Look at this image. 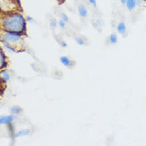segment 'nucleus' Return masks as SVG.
<instances>
[{
	"instance_id": "16",
	"label": "nucleus",
	"mask_w": 146,
	"mask_h": 146,
	"mask_svg": "<svg viewBox=\"0 0 146 146\" xmlns=\"http://www.w3.org/2000/svg\"><path fill=\"white\" fill-rule=\"evenodd\" d=\"M127 0H121V2L122 4H125Z\"/></svg>"
},
{
	"instance_id": "12",
	"label": "nucleus",
	"mask_w": 146,
	"mask_h": 146,
	"mask_svg": "<svg viewBox=\"0 0 146 146\" xmlns=\"http://www.w3.org/2000/svg\"><path fill=\"white\" fill-rule=\"evenodd\" d=\"M76 41H77V43H78L79 45H84V41H83V40L82 38H78V39L76 40Z\"/></svg>"
},
{
	"instance_id": "15",
	"label": "nucleus",
	"mask_w": 146,
	"mask_h": 146,
	"mask_svg": "<svg viewBox=\"0 0 146 146\" xmlns=\"http://www.w3.org/2000/svg\"><path fill=\"white\" fill-rule=\"evenodd\" d=\"M89 1L92 4H96V1H95V0H89Z\"/></svg>"
},
{
	"instance_id": "1",
	"label": "nucleus",
	"mask_w": 146,
	"mask_h": 146,
	"mask_svg": "<svg viewBox=\"0 0 146 146\" xmlns=\"http://www.w3.org/2000/svg\"><path fill=\"white\" fill-rule=\"evenodd\" d=\"M4 29L8 32L20 33L25 29V22L23 17L18 13L6 16L3 23Z\"/></svg>"
},
{
	"instance_id": "3",
	"label": "nucleus",
	"mask_w": 146,
	"mask_h": 146,
	"mask_svg": "<svg viewBox=\"0 0 146 146\" xmlns=\"http://www.w3.org/2000/svg\"><path fill=\"white\" fill-rule=\"evenodd\" d=\"M15 117L12 115L2 116L0 119V123L1 124H9L13 121Z\"/></svg>"
},
{
	"instance_id": "4",
	"label": "nucleus",
	"mask_w": 146,
	"mask_h": 146,
	"mask_svg": "<svg viewBox=\"0 0 146 146\" xmlns=\"http://www.w3.org/2000/svg\"><path fill=\"white\" fill-rule=\"evenodd\" d=\"M125 4L127 8L129 10H132L135 8L137 4V1L136 0H127Z\"/></svg>"
},
{
	"instance_id": "10",
	"label": "nucleus",
	"mask_w": 146,
	"mask_h": 146,
	"mask_svg": "<svg viewBox=\"0 0 146 146\" xmlns=\"http://www.w3.org/2000/svg\"><path fill=\"white\" fill-rule=\"evenodd\" d=\"M110 41L112 44H116L117 42V35L115 33L111 34L110 37Z\"/></svg>"
},
{
	"instance_id": "6",
	"label": "nucleus",
	"mask_w": 146,
	"mask_h": 146,
	"mask_svg": "<svg viewBox=\"0 0 146 146\" xmlns=\"http://www.w3.org/2000/svg\"><path fill=\"white\" fill-rule=\"evenodd\" d=\"M117 31L118 32L121 34L123 35L126 32V26L125 24L123 22L120 23L117 25Z\"/></svg>"
},
{
	"instance_id": "5",
	"label": "nucleus",
	"mask_w": 146,
	"mask_h": 146,
	"mask_svg": "<svg viewBox=\"0 0 146 146\" xmlns=\"http://www.w3.org/2000/svg\"><path fill=\"white\" fill-rule=\"evenodd\" d=\"M60 61L62 64L65 66H69L71 65L72 61L71 60L66 56H62L60 57Z\"/></svg>"
},
{
	"instance_id": "7",
	"label": "nucleus",
	"mask_w": 146,
	"mask_h": 146,
	"mask_svg": "<svg viewBox=\"0 0 146 146\" xmlns=\"http://www.w3.org/2000/svg\"><path fill=\"white\" fill-rule=\"evenodd\" d=\"M22 111V108L20 106H13L11 108V112L14 115L19 114Z\"/></svg>"
},
{
	"instance_id": "13",
	"label": "nucleus",
	"mask_w": 146,
	"mask_h": 146,
	"mask_svg": "<svg viewBox=\"0 0 146 146\" xmlns=\"http://www.w3.org/2000/svg\"><path fill=\"white\" fill-rule=\"evenodd\" d=\"M59 25L61 28H64L65 26V23L64 20H61L59 23Z\"/></svg>"
},
{
	"instance_id": "11",
	"label": "nucleus",
	"mask_w": 146,
	"mask_h": 146,
	"mask_svg": "<svg viewBox=\"0 0 146 146\" xmlns=\"http://www.w3.org/2000/svg\"><path fill=\"white\" fill-rule=\"evenodd\" d=\"M1 75L3 76V78L4 80H5V82H7L10 79V76L8 73H7L6 71H2Z\"/></svg>"
},
{
	"instance_id": "2",
	"label": "nucleus",
	"mask_w": 146,
	"mask_h": 146,
	"mask_svg": "<svg viewBox=\"0 0 146 146\" xmlns=\"http://www.w3.org/2000/svg\"><path fill=\"white\" fill-rule=\"evenodd\" d=\"M8 33L5 34L3 36L4 38H5L7 41H11V42H17L20 38V36L19 33H11L8 32Z\"/></svg>"
},
{
	"instance_id": "14",
	"label": "nucleus",
	"mask_w": 146,
	"mask_h": 146,
	"mask_svg": "<svg viewBox=\"0 0 146 146\" xmlns=\"http://www.w3.org/2000/svg\"><path fill=\"white\" fill-rule=\"evenodd\" d=\"M61 46H62V47H64V48H65V47H66L67 44H66V42H62V44H61Z\"/></svg>"
},
{
	"instance_id": "8",
	"label": "nucleus",
	"mask_w": 146,
	"mask_h": 146,
	"mask_svg": "<svg viewBox=\"0 0 146 146\" xmlns=\"http://www.w3.org/2000/svg\"><path fill=\"white\" fill-rule=\"evenodd\" d=\"M30 132V130L29 129H23L21 130L20 131H19L18 132H17L15 134V137H20V136H25L27 135Z\"/></svg>"
},
{
	"instance_id": "9",
	"label": "nucleus",
	"mask_w": 146,
	"mask_h": 146,
	"mask_svg": "<svg viewBox=\"0 0 146 146\" xmlns=\"http://www.w3.org/2000/svg\"><path fill=\"white\" fill-rule=\"evenodd\" d=\"M79 14L82 17H86L87 15V11L86 8L83 7V6H81L80 7L79 9Z\"/></svg>"
}]
</instances>
